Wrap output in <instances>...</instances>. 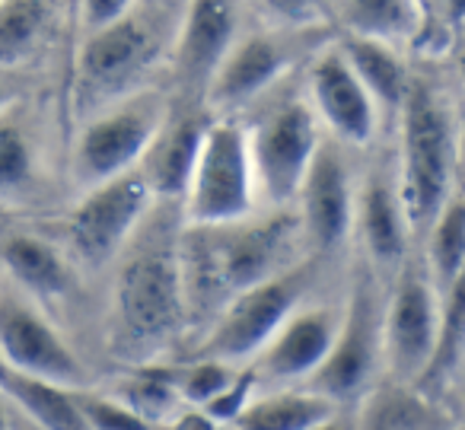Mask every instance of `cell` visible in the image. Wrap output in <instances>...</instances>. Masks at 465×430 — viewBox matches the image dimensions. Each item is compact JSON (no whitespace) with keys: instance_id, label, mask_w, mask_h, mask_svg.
<instances>
[{"instance_id":"6da1fadb","label":"cell","mask_w":465,"mask_h":430,"mask_svg":"<svg viewBox=\"0 0 465 430\" xmlns=\"http://www.w3.org/2000/svg\"><path fill=\"white\" fill-rule=\"evenodd\" d=\"M300 239L303 230L291 207L252 214L226 226H185L179 239L185 313H220L232 296L284 275L293 268Z\"/></svg>"},{"instance_id":"7a4b0ae2","label":"cell","mask_w":465,"mask_h":430,"mask_svg":"<svg viewBox=\"0 0 465 430\" xmlns=\"http://www.w3.org/2000/svg\"><path fill=\"white\" fill-rule=\"evenodd\" d=\"M401 147H399V205L411 233H427L446 201L456 195V125L450 105L424 80H411L399 105Z\"/></svg>"},{"instance_id":"3957f363","label":"cell","mask_w":465,"mask_h":430,"mask_svg":"<svg viewBox=\"0 0 465 430\" xmlns=\"http://www.w3.org/2000/svg\"><path fill=\"white\" fill-rule=\"evenodd\" d=\"M179 243H137L115 275V325L128 351H153L185 322Z\"/></svg>"},{"instance_id":"277c9868","label":"cell","mask_w":465,"mask_h":430,"mask_svg":"<svg viewBox=\"0 0 465 430\" xmlns=\"http://www.w3.org/2000/svg\"><path fill=\"white\" fill-rule=\"evenodd\" d=\"M160 58V29L156 20L131 7L112 26L90 33L77 55V99L80 118H96L112 105L137 96V86L147 80Z\"/></svg>"},{"instance_id":"5b68a950","label":"cell","mask_w":465,"mask_h":430,"mask_svg":"<svg viewBox=\"0 0 465 430\" xmlns=\"http://www.w3.org/2000/svg\"><path fill=\"white\" fill-rule=\"evenodd\" d=\"M316 265L297 262L284 275L232 296L213 319L211 332L204 335L192 351L194 360H213V364H240L252 360L272 345L274 335L284 328V322L300 309L303 296L310 294Z\"/></svg>"},{"instance_id":"8992f818","label":"cell","mask_w":465,"mask_h":430,"mask_svg":"<svg viewBox=\"0 0 465 430\" xmlns=\"http://www.w3.org/2000/svg\"><path fill=\"white\" fill-rule=\"evenodd\" d=\"M182 217L188 230L226 226L255 214V182L249 163L246 128L232 118L207 125L182 198Z\"/></svg>"},{"instance_id":"52a82bcc","label":"cell","mask_w":465,"mask_h":430,"mask_svg":"<svg viewBox=\"0 0 465 430\" xmlns=\"http://www.w3.org/2000/svg\"><path fill=\"white\" fill-rule=\"evenodd\" d=\"M319 144L322 137L310 103L303 96L274 99L246 131L255 201H265L268 211L291 207Z\"/></svg>"},{"instance_id":"ba28073f","label":"cell","mask_w":465,"mask_h":430,"mask_svg":"<svg viewBox=\"0 0 465 430\" xmlns=\"http://www.w3.org/2000/svg\"><path fill=\"white\" fill-rule=\"evenodd\" d=\"M166 112L163 96L141 90L137 96L90 118L80 131L71 163L74 185L80 188V195L134 173L153 137L160 135L163 122L169 118Z\"/></svg>"},{"instance_id":"9c48e42d","label":"cell","mask_w":465,"mask_h":430,"mask_svg":"<svg viewBox=\"0 0 465 430\" xmlns=\"http://www.w3.org/2000/svg\"><path fill=\"white\" fill-rule=\"evenodd\" d=\"M150 205L153 198L137 169L80 195V205L64 224L74 255L86 268H105L109 262H115L147 220Z\"/></svg>"},{"instance_id":"30bf717a","label":"cell","mask_w":465,"mask_h":430,"mask_svg":"<svg viewBox=\"0 0 465 430\" xmlns=\"http://www.w3.org/2000/svg\"><path fill=\"white\" fill-rule=\"evenodd\" d=\"M382 357V306L370 281H357L341 313L335 345L319 373L310 379V392L331 405H348L367 392L373 370Z\"/></svg>"},{"instance_id":"8fae6325","label":"cell","mask_w":465,"mask_h":430,"mask_svg":"<svg viewBox=\"0 0 465 430\" xmlns=\"http://www.w3.org/2000/svg\"><path fill=\"white\" fill-rule=\"evenodd\" d=\"M440 328L437 294L424 268L401 265L392 300L382 306V357L399 383H411L424 373Z\"/></svg>"},{"instance_id":"7c38bea8","label":"cell","mask_w":465,"mask_h":430,"mask_svg":"<svg viewBox=\"0 0 465 430\" xmlns=\"http://www.w3.org/2000/svg\"><path fill=\"white\" fill-rule=\"evenodd\" d=\"M0 364L61 389H74L84 379L77 354L20 296H0Z\"/></svg>"},{"instance_id":"4fadbf2b","label":"cell","mask_w":465,"mask_h":430,"mask_svg":"<svg viewBox=\"0 0 465 430\" xmlns=\"http://www.w3.org/2000/svg\"><path fill=\"white\" fill-rule=\"evenodd\" d=\"M300 230L316 252H331L354 226V182L335 141H322L300 185Z\"/></svg>"},{"instance_id":"5bb4252c","label":"cell","mask_w":465,"mask_h":430,"mask_svg":"<svg viewBox=\"0 0 465 430\" xmlns=\"http://www.w3.org/2000/svg\"><path fill=\"white\" fill-rule=\"evenodd\" d=\"M236 26H240V14L232 4L201 0L182 10V23L175 29L179 35L175 39V77L188 99L207 93L213 74L220 71L236 42Z\"/></svg>"},{"instance_id":"9a60e30c","label":"cell","mask_w":465,"mask_h":430,"mask_svg":"<svg viewBox=\"0 0 465 430\" xmlns=\"http://www.w3.org/2000/svg\"><path fill=\"white\" fill-rule=\"evenodd\" d=\"M281 35L284 33H252L232 42L230 55L204 93L207 109L226 118L232 109H242L265 90H272L291 67V48Z\"/></svg>"},{"instance_id":"2e32d148","label":"cell","mask_w":465,"mask_h":430,"mask_svg":"<svg viewBox=\"0 0 465 430\" xmlns=\"http://www.w3.org/2000/svg\"><path fill=\"white\" fill-rule=\"evenodd\" d=\"M310 109L312 115H319L329 131L335 135V144H354V147H363V144L373 141L376 131V115L380 112L373 109L370 96L363 93L361 80L354 77V71L348 67L344 55L335 48H325L312 58L310 67Z\"/></svg>"},{"instance_id":"e0dca14e","label":"cell","mask_w":465,"mask_h":430,"mask_svg":"<svg viewBox=\"0 0 465 430\" xmlns=\"http://www.w3.org/2000/svg\"><path fill=\"white\" fill-rule=\"evenodd\" d=\"M338 325H341V313L329 306L297 309L272 338V345L259 354L252 366L255 379H272V383L306 379L310 383L331 354Z\"/></svg>"},{"instance_id":"ac0fdd59","label":"cell","mask_w":465,"mask_h":430,"mask_svg":"<svg viewBox=\"0 0 465 430\" xmlns=\"http://www.w3.org/2000/svg\"><path fill=\"white\" fill-rule=\"evenodd\" d=\"M207 125H211V118L194 109L179 112V115L163 122L160 135L153 137L143 160L137 163V175L143 179L153 201H166L169 205V201L185 198Z\"/></svg>"},{"instance_id":"d6986e66","label":"cell","mask_w":465,"mask_h":430,"mask_svg":"<svg viewBox=\"0 0 465 430\" xmlns=\"http://www.w3.org/2000/svg\"><path fill=\"white\" fill-rule=\"evenodd\" d=\"M354 217L361 224V239L367 245L370 262L380 271H399L405 265L411 230L405 224L399 192L392 182L373 175L367 182V192L361 195V214H354Z\"/></svg>"},{"instance_id":"ffe728a7","label":"cell","mask_w":465,"mask_h":430,"mask_svg":"<svg viewBox=\"0 0 465 430\" xmlns=\"http://www.w3.org/2000/svg\"><path fill=\"white\" fill-rule=\"evenodd\" d=\"M338 52L344 55V61H348V67L354 71V77L361 80L363 93L370 96L376 112L380 109L399 112L401 99H405V90H408V77H405V67H401L399 55L392 52V45L344 35V39L338 42Z\"/></svg>"},{"instance_id":"44dd1931","label":"cell","mask_w":465,"mask_h":430,"mask_svg":"<svg viewBox=\"0 0 465 430\" xmlns=\"http://www.w3.org/2000/svg\"><path fill=\"white\" fill-rule=\"evenodd\" d=\"M0 258L7 265V271L16 277L20 287H26L33 296L48 300V296H61L71 287V268L61 258L54 245L35 236H7L0 245Z\"/></svg>"},{"instance_id":"7402d4cb","label":"cell","mask_w":465,"mask_h":430,"mask_svg":"<svg viewBox=\"0 0 465 430\" xmlns=\"http://www.w3.org/2000/svg\"><path fill=\"white\" fill-rule=\"evenodd\" d=\"M0 392L7 398H14L39 424V430H90L74 389H61V385L4 370Z\"/></svg>"},{"instance_id":"603a6c76","label":"cell","mask_w":465,"mask_h":430,"mask_svg":"<svg viewBox=\"0 0 465 430\" xmlns=\"http://www.w3.org/2000/svg\"><path fill=\"white\" fill-rule=\"evenodd\" d=\"M338 415V405L316 392H278L268 398H252L230 430H310Z\"/></svg>"},{"instance_id":"cb8c5ba5","label":"cell","mask_w":465,"mask_h":430,"mask_svg":"<svg viewBox=\"0 0 465 430\" xmlns=\"http://www.w3.org/2000/svg\"><path fill=\"white\" fill-rule=\"evenodd\" d=\"M462 262H465V205L459 195L446 201L440 217L427 230V265L424 275L430 281L433 294L443 300L452 287L462 284Z\"/></svg>"},{"instance_id":"d4e9b609","label":"cell","mask_w":465,"mask_h":430,"mask_svg":"<svg viewBox=\"0 0 465 430\" xmlns=\"http://www.w3.org/2000/svg\"><path fill=\"white\" fill-rule=\"evenodd\" d=\"M465 325H462V284L452 287L440 303V328L433 341V354L427 360L424 373L414 379V392L430 402L433 392H443L462 370L465 351Z\"/></svg>"},{"instance_id":"484cf974","label":"cell","mask_w":465,"mask_h":430,"mask_svg":"<svg viewBox=\"0 0 465 430\" xmlns=\"http://www.w3.org/2000/svg\"><path fill=\"white\" fill-rule=\"evenodd\" d=\"M361 430H456L443 421V411L418 392L386 389L370 402Z\"/></svg>"},{"instance_id":"4316f807","label":"cell","mask_w":465,"mask_h":430,"mask_svg":"<svg viewBox=\"0 0 465 430\" xmlns=\"http://www.w3.org/2000/svg\"><path fill=\"white\" fill-rule=\"evenodd\" d=\"M341 23L351 39H370L392 45L395 39L414 35L418 29V7L414 4H389V0H367V4H344Z\"/></svg>"},{"instance_id":"83f0119b","label":"cell","mask_w":465,"mask_h":430,"mask_svg":"<svg viewBox=\"0 0 465 430\" xmlns=\"http://www.w3.org/2000/svg\"><path fill=\"white\" fill-rule=\"evenodd\" d=\"M122 408H128L143 424L156 427V424H173L182 415V398L173 385L169 370H143L137 376L124 379L115 389V398Z\"/></svg>"},{"instance_id":"f1b7e54d","label":"cell","mask_w":465,"mask_h":430,"mask_svg":"<svg viewBox=\"0 0 465 430\" xmlns=\"http://www.w3.org/2000/svg\"><path fill=\"white\" fill-rule=\"evenodd\" d=\"M48 16H52L48 4H33V0L0 4V71H7L33 52V45L45 33Z\"/></svg>"},{"instance_id":"f546056e","label":"cell","mask_w":465,"mask_h":430,"mask_svg":"<svg viewBox=\"0 0 465 430\" xmlns=\"http://www.w3.org/2000/svg\"><path fill=\"white\" fill-rule=\"evenodd\" d=\"M169 376H173V385L179 392L182 405L204 408L207 402H213L232 383L236 370H230L223 364H213V360H192L185 366H173Z\"/></svg>"},{"instance_id":"4dcf8cb0","label":"cell","mask_w":465,"mask_h":430,"mask_svg":"<svg viewBox=\"0 0 465 430\" xmlns=\"http://www.w3.org/2000/svg\"><path fill=\"white\" fill-rule=\"evenodd\" d=\"M33 175V147L16 125H0V195L23 188Z\"/></svg>"},{"instance_id":"1f68e13d","label":"cell","mask_w":465,"mask_h":430,"mask_svg":"<svg viewBox=\"0 0 465 430\" xmlns=\"http://www.w3.org/2000/svg\"><path fill=\"white\" fill-rule=\"evenodd\" d=\"M255 383H259V379H255L252 366H246V370H240L236 376H232V383L226 385L213 402H207L204 408H198V411H204L217 427H230V424L242 415V408L252 402Z\"/></svg>"},{"instance_id":"d6a6232c","label":"cell","mask_w":465,"mask_h":430,"mask_svg":"<svg viewBox=\"0 0 465 430\" xmlns=\"http://www.w3.org/2000/svg\"><path fill=\"white\" fill-rule=\"evenodd\" d=\"M80 411H84L90 430H153L150 424H143L141 417H134L128 408H122L112 398H96V395H77Z\"/></svg>"},{"instance_id":"836d02e7","label":"cell","mask_w":465,"mask_h":430,"mask_svg":"<svg viewBox=\"0 0 465 430\" xmlns=\"http://www.w3.org/2000/svg\"><path fill=\"white\" fill-rule=\"evenodd\" d=\"M128 10H131V4H124V0H90V4H84V7H80V16H84L86 35L118 23Z\"/></svg>"},{"instance_id":"e575fe53","label":"cell","mask_w":465,"mask_h":430,"mask_svg":"<svg viewBox=\"0 0 465 430\" xmlns=\"http://www.w3.org/2000/svg\"><path fill=\"white\" fill-rule=\"evenodd\" d=\"M265 10L272 20H278L281 26L287 29H297V26H306V23L319 20V7L316 4H265Z\"/></svg>"},{"instance_id":"d590c367","label":"cell","mask_w":465,"mask_h":430,"mask_svg":"<svg viewBox=\"0 0 465 430\" xmlns=\"http://www.w3.org/2000/svg\"><path fill=\"white\" fill-rule=\"evenodd\" d=\"M173 430H220L204 411L192 408V411H182L179 417L173 421Z\"/></svg>"},{"instance_id":"8d00e7d4","label":"cell","mask_w":465,"mask_h":430,"mask_svg":"<svg viewBox=\"0 0 465 430\" xmlns=\"http://www.w3.org/2000/svg\"><path fill=\"white\" fill-rule=\"evenodd\" d=\"M16 93H20V86L14 84V77L7 71H0V109H7L16 99Z\"/></svg>"},{"instance_id":"74e56055","label":"cell","mask_w":465,"mask_h":430,"mask_svg":"<svg viewBox=\"0 0 465 430\" xmlns=\"http://www.w3.org/2000/svg\"><path fill=\"white\" fill-rule=\"evenodd\" d=\"M310 430H357V427L348 421V417H338V415H331L329 421L316 424V427H310Z\"/></svg>"},{"instance_id":"f35d334b","label":"cell","mask_w":465,"mask_h":430,"mask_svg":"<svg viewBox=\"0 0 465 430\" xmlns=\"http://www.w3.org/2000/svg\"><path fill=\"white\" fill-rule=\"evenodd\" d=\"M0 430H10L7 427V411H4V405H0Z\"/></svg>"},{"instance_id":"ab89813d","label":"cell","mask_w":465,"mask_h":430,"mask_svg":"<svg viewBox=\"0 0 465 430\" xmlns=\"http://www.w3.org/2000/svg\"><path fill=\"white\" fill-rule=\"evenodd\" d=\"M456 430H459V427H456Z\"/></svg>"}]
</instances>
